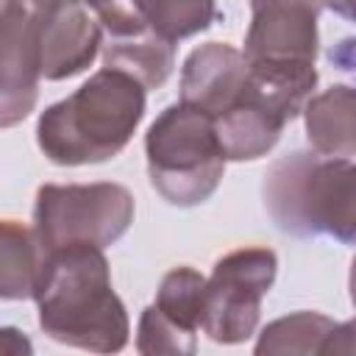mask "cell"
<instances>
[{
	"label": "cell",
	"instance_id": "cell-1",
	"mask_svg": "<svg viewBox=\"0 0 356 356\" xmlns=\"http://www.w3.org/2000/svg\"><path fill=\"white\" fill-rule=\"evenodd\" d=\"M33 298L39 325L50 339L95 353L125 348L131 325L111 286L103 248L64 245L47 250Z\"/></svg>",
	"mask_w": 356,
	"mask_h": 356
},
{
	"label": "cell",
	"instance_id": "cell-2",
	"mask_svg": "<svg viewBox=\"0 0 356 356\" xmlns=\"http://www.w3.org/2000/svg\"><path fill=\"white\" fill-rule=\"evenodd\" d=\"M142 117L145 83L122 70L103 67L39 117L36 145L53 164H97L128 145Z\"/></svg>",
	"mask_w": 356,
	"mask_h": 356
},
{
	"label": "cell",
	"instance_id": "cell-3",
	"mask_svg": "<svg viewBox=\"0 0 356 356\" xmlns=\"http://www.w3.org/2000/svg\"><path fill=\"white\" fill-rule=\"evenodd\" d=\"M264 209L292 236H334L356 245V161L298 150L270 164L261 184Z\"/></svg>",
	"mask_w": 356,
	"mask_h": 356
},
{
	"label": "cell",
	"instance_id": "cell-4",
	"mask_svg": "<svg viewBox=\"0 0 356 356\" xmlns=\"http://www.w3.org/2000/svg\"><path fill=\"white\" fill-rule=\"evenodd\" d=\"M145 153L153 189L172 206L209 200L225 167L214 117L184 100L167 106L153 120L145 136Z\"/></svg>",
	"mask_w": 356,
	"mask_h": 356
},
{
	"label": "cell",
	"instance_id": "cell-5",
	"mask_svg": "<svg viewBox=\"0 0 356 356\" xmlns=\"http://www.w3.org/2000/svg\"><path fill=\"white\" fill-rule=\"evenodd\" d=\"M134 222V197L122 184H44L33 203V231L44 250L117 242Z\"/></svg>",
	"mask_w": 356,
	"mask_h": 356
},
{
	"label": "cell",
	"instance_id": "cell-6",
	"mask_svg": "<svg viewBox=\"0 0 356 356\" xmlns=\"http://www.w3.org/2000/svg\"><path fill=\"white\" fill-rule=\"evenodd\" d=\"M278 259L270 248H239L217 259L206 278L203 331L222 345L245 342L259 323L261 298L275 281Z\"/></svg>",
	"mask_w": 356,
	"mask_h": 356
},
{
	"label": "cell",
	"instance_id": "cell-7",
	"mask_svg": "<svg viewBox=\"0 0 356 356\" xmlns=\"http://www.w3.org/2000/svg\"><path fill=\"white\" fill-rule=\"evenodd\" d=\"M325 0H250L248 64H314L317 17Z\"/></svg>",
	"mask_w": 356,
	"mask_h": 356
},
{
	"label": "cell",
	"instance_id": "cell-8",
	"mask_svg": "<svg viewBox=\"0 0 356 356\" xmlns=\"http://www.w3.org/2000/svg\"><path fill=\"white\" fill-rule=\"evenodd\" d=\"M0 22V125L11 128L31 114L39 95V14L6 0Z\"/></svg>",
	"mask_w": 356,
	"mask_h": 356
},
{
	"label": "cell",
	"instance_id": "cell-9",
	"mask_svg": "<svg viewBox=\"0 0 356 356\" xmlns=\"http://www.w3.org/2000/svg\"><path fill=\"white\" fill-rule=\"evenodd\" d=\"M97 19L106 33L103 42L106 67L134 75L136 81L145 83V89H156L170 78L175 67L172 42L161 39L136 11H128L125 6H114Z\"/></svg>",
	"mask_w": 356,
	"mask_h": 356
},
{
	"label": "cell",
	"instance_id": "cell-10",
	"mask_svg": "<svg viewBox=\"0 0 356 356\" xmlns=\"http://www.w3.org/2000/svg\"><path fill=\"white\" fill-rule=\"evenodd\" d=\"M39 14L42 78L61 81L86 70L103 47V25L75 0H61Z\"/></svg>",
	"mask_w": 356,
	"mask_h": 356
},
{
	"label": "cell",
	"instance_id": "cell-11",
	"mask_svg": "<svg viewBox=\"0 0 356 356\" xmlns=\"http://www.w3.org/2000/svg\"><path fill=\"white\" fill-rule=\"evenodd\" d=\"M245 78H248V61L236 47L222 42L200 44L184 61L181 100L217 117L239 97Z\"/></svg>",
	"mask_w": 356,
	"mask_h": 356
},
{
	"label": "cell",
	"instance_id": "cell-12",
	"mask_svg": "<svg viewBox=\"0 0 356 356\" xmlns=\"http://www.w3.org/2000/svg\"><path fill=\"white\" fill-rule=\"evenodd\" d=\"M284 125L286 120L250 86L248 78L239 97L222 114L214 117L220 147L231 161H253L270 153Z\"/></svg>",
	"mask_w": 356,
	"mask_h": 356
},
{
	"label": "cell",
	"instance_id": "cell-13",
	"mask_svg": "<svg viewBox=\"0 0 356 356\" xmlns=\"http://www.w3.org/2000/svg\"><path fill=\"white\" fill-rule=\"evenodd\" d=\"M306 136L317 153L325 156H356V86H328L309 97Z\"/></svg>",
	"mask_w": 356,
	"mask_h": 356
},
{
	"label": "cell",
	"instance_id": "cell-14",
	"mask_svg": "<svg viewBox=\"0 0 356 356\" xmlns=\"http://www.w3.org/2000/svg\"><path fill=\"white\" fill-rule=\"evenodd\" d=\"M44 245L33 228L19 225L17 220H3V253H0V295L6 300L33 298L42 267Z\"/></svg>",
	"mask_w": 356,
	"mask_h": 356
},
{
	"label": "cell",
	"instance_id": "cell-15",
	"mask_svg": "<svg viewBox=\"0 0 356 356\" xmlns=\"http://www.w3.org/2000/svg\"><path fill=\"white\" fill-rule=\"evenodd\" d=\"M150 306L170 328L195 342V334L197 328H203L206 317V278L192 267H172L161 278L156 300Z\"/></svg>",
	"mask_w": 356,
	"mask_h": 356
},
{
	"label": "cell",
	"instance_id": "cell-16",
	"mask_svg": "<svg viewBox=\"0 0 356 356\" xmlns=\"http://www.w3.org/2000/svg\"><path fill=\"white\" fill-rule=\"evenodd\" d=\"M134 11L167 42L206 31L217 19L214 0H131Z\"/></svg>",
	"mask_w": 356,
	"mask_h": 356
},
{
	"label": "cell",
	"instance_id": "cell-17",
	"mask_svg": "<svg viewBox=\"0 0 356 356\" xmlns=\"http://www.w3.org/2000/svg\"><path fill=\"white\" fill-rule=\"evenodd\" d=\"M334 320L317 312H298L289 317H281L270 323L259 342L256 353L270 356V353H320L325 337L334 331Z\"/></svg>",
	"mask_w": 356,
	"mask_h": 356
},
{
	"label": "cell",
	"instance_id": "cell-18",
	"mask_svg": "<svg viewBox=\"0 0 356 356\" xmlns=\"http://www.w3.org/2000/svg\"><path fill=\"white\" fill-rule=\"evenodd\" d=\"M320 353H325V356L356 353V320H348L342 325H334V331L325 337Z\"/></svg>",
	"mask_w": 356,
	"mask_h": 356
},
{
	"label": "cell",
	"instance_id": "cell-19",
	"mask_svg": "<svg viewBox=\"0 0 356 356\" xmlns=\"http://www.w3.org/2000/svg\"><path fill=\"white\" fill-rule=\"evenodd\" d=\"M325 6H328L331 11H337L339 17H345V19H350V22L356 25V0H325Z\"/></svg>",
	"mask_w": 356,
	"mask_h": 356
},
{
	"label": "cell",
	"instance_id": "cell-20",
	"mask_svg": "<svg viewBox=\"0 0 356 356\" xmlns=\"http://www.w3.org/2000/svg\"><path fill=\"white\" fill-rule=\"evenodd\" d=\"M75 3H81V6L89 8V11H95L97 17L106 14V11H111L114 6H120V0H75Z\"/></svg>",
	"mask_w": 356,
	"mask_h": 356
},
{
	"label": "cell",
	"instance_id": "cell-21",
	"mask_svg": "<svg viewBox=\"0 0 356 356\" xmlns=\"http://www.w3.org/2000/svg\"><path fill=\"white\" fill-rule=\"evenodd\" d=\"M14 3H19V6H25V8H31V11H47V8H53V6L61 3V0H14Z\"/></svg>",
	"mask_w": 356,
	"mask_h": 356
},
{
	"label": "cell",
	"instance_id": "cell-22",
	"mask_svg": "<svg viewBox=\"0 0 356 356\" xmlns=\"http://www.w3.org/2000/svg\"><path fill=\"white\" fill-rule=\"evenodd\" d=\"M350 300H353V306H356V259H353V264H350Z\"/></svg>",
	"mask_w": 356,
	"mask_h": 356
}]
</instances>
